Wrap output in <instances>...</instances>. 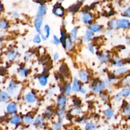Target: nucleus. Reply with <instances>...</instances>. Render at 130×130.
Segmentation results:
<instances>
[{
    "label": "nucleus",
    "mask_w": 130,
    "mask_h": 130,
    "mask_svg": "<svg viewBox=\"0 0 130 130\" xmlns=\"http://www.w3.org/2000/svg\"><path fill=\"white\" fill-rule=\"evenodd\" d=\"M93 35V32L92 31H91L89 29L86 30L85 35V36H84V38H83V41L85 42H89L90 41L91 38L92 37Z\"/></svg>",
    "instance_id": "obj_27"
},
{
    "label": "nucleus",
    "mask_w": 130,
    "mask_h": 130,
    "mask_svg": "<svg viewBox=\"0 0 130 130\" xmlns=\"http://www.w3.org/2000/svg\"><path fill=\"white\" fill-rule=\"evenodd\" d=\"M128 127H127V130H130V119L128 121Z\"/></svg>",
    "instance_id": "obj_50"
},
{
    "label": "nucleus",
    "mask_w": 130,
    "mask_h": 130,
    "mask_svg": "<svg viewBox=\"0 0 130 130\" xmlns=\"http://www.w3.org/2000/svg\"><path fill=\"white\" fill-rule=\"evenodd\" d=\"M82 88V86L81 85L80 81L78 80V79L76 77H74L73 82V86H72V89L73 91L75 92H78L80 91L81 88Z\"/></svg>",
    "instance_id": "obj_18"
},
{
    "label": "nucleus",
    "mask_w": 130,
    "mask_h": 130,
    "mask_svg": "<svg viewBox=\"0 0 130 130\" xmlns=\"http://www.w3.org/2000/svg\"><path fill=\"white\" fill-rule=\"evenodd\" d=\"M9 98V95L8 93L5 91H0V101L2 102H6Z\"/></svg>",
    "instance_id": "obj_30"
},
{
    "label": "nucleus",
    "mask_w": 130,
    "mask_h": 130,
    "mask_svg": "<svg viewBox=\"0 0 130 130\" xmlns=\"http://www.w3.org/2000/svg\"><path fill=\"white\" fill-rule=\"evenodd\" d=\"M88 49L89 50V51L92 53H94V48L92 46V45L91 44H88Z\"/></svg>",
    "instance_id": "obj_46"
},
{
    "label": "nucleus",
    "mask_w": 130,
    "mask_h": 130,
    "mask_svg": "<svg viewBox=\"0 0 130 130\" xmlns=\"http://www.w3.org/2000/svg\"><path fill=\"white\" fill-rule=\"evenodd\" d=\"M109 56L108 53L107 54H105L104 55H101L99 56V58L100 61L102 62H105L109 60Z\"/></svg>",
    "instance_id": "obj_39"
},
{
    "label": "nucleus",
    "mask_w": 130,
    "mask_h": 130,
    "mask_svg": "<svg viewBox=\"0 0 130 130\" xmlns=\"http://www.w3.org/2000/svg\"><path fill=\"white\" fill-rule=\"evenodd\" d=\"M103 28L101 25L98 24H90L88 26V29L92 32H98L101 31Z\"/></svg>",
    "instance_id": "obj_23"
},
{
    "label": "nucleus",
    "mask_w": 130,
    "mask_h": 130,
    "mask_svg": "<svg viewBox=\"0 0 130 130\" xmlns=\"http://www.w3.org/2000/svg\"><path fill=\"white\" fill-rule=\"evenodd\" d=\"M108 26L110 29H113L114 28H115V27H116V21L114 19H112L110 21H109L108 23Z\"/></svg>",
    "instance_id": "obj_41"
},
{
    "label": "nucleus",
    "mask_w": 130,
    "mask_h": 130,
    "mask_svg": "<svg viewBox=\"0 0 130 130\" xmlns=\"http://www.w3.org/2000/svg\"><path fill=\"white\" fill-rule=\"evenodd\" d=\"M60 71L61 72L62 74H63L64 75L68 76L69 75V70L68 68V67L65 64H62L61 66L60 67Z\"/></svg>",
    "instance_id": "obj_31"
},
{
    "label": "nucleus",
    "mask_w": 130,
    "mask_h": 130,
    "mask_svg": "<svg viewBox=\"0 0 130 130\" xmlns=\"http://www.w3.org/2000/svg\"><path fill=\"white\" fill-rule=\"evenodd\" d=\"M53 13L56 16L62 17L64 15V11L63 9L61 7H60V5H58V4H56L54 7Z\"/></svg>",
    "instance_id": "obj_12"
},
{
    "label": "nucleus",
    "mask_w": 130,
    "mask_h": 130,
    "mask_svg": "<svg viewBox=\"0 0 130 130\" xmlns=\"http://www.w3.org/2000/svg\"><path fill=\"white\" fill-rule=\"evenodd\" d=\"M59 58V55L57 53H55L54 54V56H53V59L55 61L57 60Z\"/></svg>",
    "instance_id": "obj_47"
},
{
    "label": "nucleus",
    "mask_w": 130,
    "mask_h": 130,
    "mask_svg": "<svg viewBox=\"0 0 130 130\" xmlns=\"http://www.w3.org/2000/svg\"><path fill=\"white\" fill-rule=\"evenodd\" d=\"M113 62H114V63H113L114 66L116 67H121L123 64V61L122 60H120L119 58L117 57H115L113 59Z\"/></svg>",
    "instance_id": "obj_34"
},
{
    "label": "nucleus",
    "mask_w": 130,
    "mask_h": 130,
    "mask_svg": "<svg viewBox=\"0 0 130 130\" xmlns=\"http://www.w3.org/2000/svg\"><path fill=\"white\" fill-rule=\"evenodd\" d=\"M2 5H1V4L0 3V11L2 10Z\"/></svg>",
    "instance_id": "obj_52"
},
{
    "label": "nucleus",
    "mask_w": 130,
    "mask_h": 130,
    "mask_svg": "<svg viewBox=\"0 0 130 130\" xmlns=\"http://www.w3.org/2000/svg\"><path fill=\"white\" fill-rule=\"evenodd\" d=\"M80 92H81V93H83V94H85V93L86 92V89H85V88H83V87H82V88H81V89H80Z\"/></svg>",
    "instance_id": "obj_49"
},
{
    "label": "nucleus",
    "mask_w": 130,
    "mask_h": 130,
    "mask_svg": "<svg viewBox=\"0 0 130 130\" xmlns=\"http://www.w3.org/2000/svg\"><path fill=\"white\" fill-rule=\"evenodd\" d=\"M103 115L106 119H111L114 115V111L111 108L106 109L103 111Z\"/></svg>",
    "instance_id": "obj_16"
},
{
    "label": "nucleus",
    "mask_w": 130,
    "mask_h": 130,
    "mask_svg": "<svg viewBox=\"0 0 130 130\" xmlns=\"http://www.w3.org/2000/svg\"><path fill=\"white\" fill-rule=\"evenodd\" d=\"M105 84L104 81L95 79L92 81L91 86V90L94 93H99L104 89Z\"/></svg>",
    "instance_id": "obj_1"
},
{
    "label": "nucleus",
    "mask_w": 130,
    "mask_h": 130,
    "mask_svg": "<svg viewBox=\"0 0 130 130\" xmlns=\"http://www.w3.org/2000/svg\"><path fill=\"white\" fill-rule=\"evenodd\" d=\"M33 41L34 42H35V43H40L41 41V38H40V37L39 35H36L34 38V40H33Z\"/></svg>",
    "instance_id": "obj_45"
},
{
    "label": "nucleus",
    "mask_w": 130,
    "mask_h": 130,
    "mask_svg": "<svg viewBox=\"0 0 130 130\" xmlns=\"http://www.w3.org/2000/svg\"><path fill=\"white\" fill-rule=\"evenodd\" d=\"M79 77L81 81L85 82L88 80L89 78V74L87 71L81 70L79 73Z\"/></svg>",
    "instance_id": "obj_15"
},
{
    "label": "nucleus",
    "mask_w": 130,
    "mask_h": 130,
    "mask_svg": "<svg viewBox=\"0 0 130 130\" xmlns=\"http://www.w3.org/2000/svg\"><path fill=\"white\" fill-rule=\"evenodd\" d=\"M24 99L27 103L32 104L36 102L37 97L34 93L31 92H28L25 94Z\"/></svg>",
    "instance_id": "obj_13"
},
{
    "label": "nucleus",
    "mask_w": 130,
    "mask_h": 130,
    "mask_svg": "<svg viewBox=\"0 0 130 130\" xmlns=\"http://www.w3.org/2000/svg\"><path fill=\"white\" fill-rule=\"evenodd\" d=\"M38 81L42 86H45L47 83V77L44 75L38 77Z\"/></svg>",
    "instance_id": "obj_32"
},
{
    "label": "nucleus",
    "mask_w": 130,
    "mask_h": 130,
    "mask_svg": "<svg viewBox=\"0 0 130 130\" xmlns=\"http://www.w3.org/2000/svg\"><path fill=\"white\" fill-rule=\"evenodd\" d=\"M81 4L80 3H78V4H73L72 5H71L70 8H69V10L70 11L73 13H75L77 11H78L79 10V9L80 8L81 6Z\"/></svg>",
    "instance_id": "obj_29"
},
{
    "label": "nucleus",
    "mask_w": 130,
    "mask_h": 130,
    "mask_svg": "<svg viewBox=\"0 0 130 130\" xmlns=\"http://www.w3.org/2000/svg\"><path fill=\"white\" fill-rule=\"evenodd\" d=\"M46 11H47V8H46V6H45L44 5H42V6H40V7L39 8V10H38V11L37 12L36 17H43V16L46 13Z\"/></svg>",
    "instance_id": "obj_24"
},
{
    "label": "nucleus",
    "mask_w": 130,
    "mask_h": 130,
    "mask_svg": "<svg viewBox=\"0 0 130 130\" xmlns=\"http://www.w3.org/2000/svg\"><path fill=\"white\" fill-rule=\"evenodd\" d=\"M67 99L66 96L62 94L58 96L57 102H56V106L58 109H66V104H67Z\"/></svg>",
    "instance_id": "obj_4"
},
{
    "label": "nucleus",
    "mask_w": 130,
    "mask_h": 130,
    "mask_svg": "<svg viewBox=\"0 0 130 130\" xmlns=\"http://www.w3.org/2000/svg\"><path fill=\"white\" fill-rule=\"evenodd\" d=\"M43 23V17H36V18L35 20L34 25L36 29V30L40 32H41V27Z\"/></svg>",
    "instance_id": "obj_17"
},
{
    "label": "nucleus",
    "mask_w": 130,
    "mask_h": 130,
    "mask_svg": "<svg viewBox=\"0 0 130 130\" xmlns=\"http://www.w3.org/2000/svg\"><path fill=\"white\" fill-rule=\"evenodd\" d=\"M130 95V88L125 87L122 89L120 92H119L114 97V100L115 101L118 102L122 96L127 97Z\"/></svg>",
    "instance_id": "obj_3"
},
{
    "label": "nucleus",
    "mask_w": 130,
    "mask_h": 130,
    "mask_svg": "<svg viewBox=\"0 0 130 130\" xmlns=\"http://www.w3.org/2000/svg\"><path fill=\"white\" fill-rule=\"evenodd\" d=\"M128 104L126 102V101L123 100V102H122V106H121L122 108V109H123V108L125 107Z\"/></svg>",
    "instance_id": "obj_48"
},
{
    "label": "nucleus",
    "mask_w": 130,
    "mask_h": 130,
    "mask_svg": "<svg viewBox=\"0 0 130 130\" xmlns=\"http://www.w3.org/2000/svg\"><path fill=\"white\" fill-rule=\"evenodd\" d=\"M53 44H55V45H58L59 44L60 42V40L56 36H53V40L51 42Z\"/></svg>",
    "instance_id": "obj_44"
},
{
    "label": "nucleus",
    "mask_w": 130,
    "mask_h": 130,
    "mask_svg": "<svg viewBox=\"0 0 130 130\" xmlns=\"http://www.w3.org/2000/svg\"><path fill=\"white\" fill-rule=\"evenodd\" d=\"M116 27L126 29L129 27L130 22L126 19H120L116 21Z\"/></svg>",
    "instance_id": "obj_5"
},
{
    "label": "nucleus",
    "mask_w": 130,
    "mask_h": 130,
    "mask_svg": "<svg viewBox=\"0 0 130 130\" xmlns=\"http://www.w3.org/2000/svg\"><path fill=\"white\" fill-rule=\"evenodd\" d=\"M72 41L71 40L70 38L68 36H67L64 40V48H66L68 51H71L73 49V44Z\"/></svg>",
    "instance_id": "obj_20"
},
{
    "label": "nucleus",
    "mask_w": 130,
    "mask_h": 130,
    "mask_svg": "<svg viewBox=\"0 0 130 130\" xmlns=\"http://www.w3.org/2000/svg\"><path fill=\"white\" fill-rule=\"evenodd\" d=\"M17 106L16 104L13 102L9 103L6 107V111L8 114L10 115H14L17 111Z\"/></svg>",
    "instance_id": "obj_7"
},
{
    "label": "nucleus",
    "mask_w": 130,
    "mask_h": 130,
    "mask_svg": "<svg viewBox=\"0 0 130 130\" xmlns=\"http://www.w3.org/2000/svg\"><path fill=\"white\" fill-rule=\"evenodd\" d=\"M8 26L7 22L5 20H2L0 21V28L1 29H6Z\"/></svg>",
    "instance_id": "obj_40"
},
{
    "label": "nucleus",
    "mask_w": 130,
    "mask_h": 130,
    "mask_svg": "<svg viewBox=\"0 0 130 130\" xmlns=\"http://www.w3.org/2000/svg\"><path fill=\"white\" fill-rule=\"evenodd\" d=\"M28 74V70L26 68H21L19 71V74L21 77H26Z\"/></svg>",
    "instance_id": "obj_38"
},
{
    "label": "nucleus",
    "mask_w": 130,
    "mask_h": 130,
    "mask_svg": "<svg viewBox=\"0 0 130 130\" xmlns=\"http://www.w3.org/2000/svg\"><path fill=\"white\" fill-rule=\"evenodd\" d=\"M32 124L37 129L41 130L45 128L46 122L43 116L38 115L34 118Z\"/></svg>",
    "instance_id": "obj_2"
},
{
    "label": "nucleus",
    "mask_w": 130,
    "mask_h": 130,
    "mask_svg": "<svg viewBox=\"0 0 130 130\" xmlns=\"http://www.w3.org/2000/svg\"><path fill=\"white\" fill-rule=\"evenodd\" d=\"M122 114L124 116L130 118V104H128L125 107L123 108Z\"/></svg>",
    "instance_id": "obj_28"
},
{
    "label": "nucleus",
    "mask_w": 130,
    "mask_h": 130,
    "mask_svg": "<svg viewBox=\"0 0 130 130\" xmlns=\"http://www.w3.org/2000/svg\"><path fill=\"white\" fill-rule=\"evenodd\" d=\"M18 57V53L14 51L10 52L8 54V58L10 60H13Z\"/></svg>",
    "instance_id": "obj_33"
},
{
    "label": "nucleus",
    "mask_w": 130,
    "mask_h": 130,
    "mask_svg": "<svg viewBox=\"0 0 130 130\" xmlns=\"http://www.w3.org/2000/svg\"><path fill=\"white\" fill-rule=\"evenodd\" d=\"M34 118L30 115H25L21 118V122L23 124L29 126L32 124Z\"/></svg>",
    "instance_id": "obj_11"
},
{
    "label": "nucleus",
    "mask_w": 130,
    "mask_h": 130,
    "mask_svg": "<svg viewBox=\"0 0 130 130\" xmlns=\"http://www.w3.org/2000/svg\"><path fill=\"white\" fill-rule=\"evenodd\" d=\"M64 117H58L56 121L52 125L51 130H61L63 126Z\"/></svg>",
    "instance_id": "obj_9"
},
{
    "label": "nucleus",
    "mask_w": 130,
    "mask_h": 130,
    "mask_svg": "<svg viewBox=\"0 0 130 130\" xmlns=\"http://www.w3.org/2000/svg\"><path fill=\"white\" fill-rule=\"evenodd\" d=\"M54 116V111L52 109L47 108L46 109L44 113L43 117L45 119L51 120L53 118Z\"/></svg>",
    "instance_id": "obj_19"
},
{
    "label": "nucleus",
    "mask_w": 130,
    "mask_h": 130,
    "mask_svg": "<svg viewBox=\"0 0 130 130\" xmlns=\"http://www.w3.org/2000/svg\"><path fill=\"white\" fill-rule=\"evenodd\" d=\"M18 87L19 86L14 81H11L8 87L7 90L8 92L11 95H14L17 93Z\"/></svg>",
    "instance_id": "obj_10"
},
{
    "label": "nucleus",
    "mask_w": 130,
    "mask_h": 130,
    "mask_svg": "<svg viewBox=\"0 0 130 130\" xmlns=\"http://www.w3.org/2000/svg\"><path fill=\"white\" fill-rule=\"evenodd\" d=\"M96 124L93 121H88L84 126V130H95Z\"/></svg>",
    "instance_id": "obj_22"
},
{
    "label": "nucleus",
    "mask_w": 130,
    "mask_h": 130,
    "mask_svg": "<svg viewBox=\"0 0 130 130\" xmlns=\"http://www.w3.org/2000/svg\"><path fill=\"white\" fill-rule=\"evenodd\" d=\"M9 122L12 125L17 126L21 123V117L18 114H14L10 117Z\"/></svg>",
    "instance_id": "obj_8"
},
{
    "label": "nucleus",
    "mask_w": 130,
    "mask_h": 130,
    "mask_svg": "<svg viewBox=\"0 0 130 130\" xmlns=\"http://www.w3.org/2000/svg\"><path fill=\"white\" fill-rule=\"evenodd\" d=\"M122 15L124 17H130V8H128L125 10Z\"/></svg>",
    "instance_id": "obj_43"
},
{
    "label": "nucleus",
    "mask_w": 130,
    "mask_h": 130,
    "mask_svg": "<svg viewBox=\"0 0 130 130\" xmlns=\"http://www.w3.org/2000/svg\"><path fill=\"white\" fill-rule=\"evenodd\" d=\"M78 27H75L73 28L70 32V38L72 42H75L77 40V33L78 30Z\"/></svg>",
    "instance_id": "obj_21"
},
{
    "label": "nucleus",
    "mask_w": 130,
    "mask_h": 130,
    "mask_svg": "<svg viewBox=\"0 0 130 130\" xmlns=\"http://www.w3.org/2000/svg\"><path fill=\"white\" fill-rule=\"evenodd\" d=\"M44 31L45 32V35L42 39L44 40H45L49 37L50 35V27L48 25H46L44 26Z\"/></svg>",
    "instance_id": "obj_37"
},
{
    "label": "nucleus",
    "mask_w": 130,
    "mask_h": 130,
    "mask_svg": "<svg viewBox=\"0 0 130 130\" xmlns=\"http://www.w3.org/2000/svg\"><path fill=\"white\" fill-rule=\"evenodd\" d=\"M81 17L82 21L84 23L86 24H90V23L92 22L93 18L92 15L90 13L87 11L82 12Z\"/></svg>",
    "instance_id": "obj_6"
},
{
    "label": "nucleus",
    "mask_w": 130,
    "mask_h": 130,
    "mask_svg": "<svg viewBox=\"0 0 130 130\" xmlns=\"http://www.w3.org/2000/svg\"><path fill=\"white\" fill-rule=\"evenodd\" d=\"M82 113V108L81 106H74L69 111V114L72 116H78Z\"/></svg>",
    "instance_id": "obj_14"
},
{
    "label": "nucleus",
    "mask_w": 130,
    "mask_h": 130,
    "mask_svg": "<svg viewBox=\"0 0 130 130\" xmlns=\"http://www.w3.org/2000/svg\"><path fill=\"white\" fill-rule=\"evenodd\" d=\"M130 84V74L125 76L121 81V84L122 86H127Z\"/></svg>",
    "instance_id": "obj_35"
},
{
    "label": "nucleus",
    "mask_w": 130,
    "mask_h": 130,
    "mask_svg": "<svg viewBox=\"0 0 130 130\" xmlns=\"http://www.w3.org/2000/svg\"><path fill=\"white\" fill-rule=\"evenodd\" d=\"M13 15H14V17H18V16H19V15H18L17 13H16V12L14 13Z\"/></svg>",
    "instance_id": "obj_51"
},
{
    "label": "nucleus",
    "mask_w": 130,
    "mask_h": 130,
    "mask_svg": "<svg viewBox=\"0 0 130 130\" xmlns=\"http://www.w3.org/2000/svg\"><path fill=\"white\" fill-rule=\"evenodd\" d=\"M73 103L74 104V106H80L81 104V101L80 99L78 98H75L73 100Z\"/></svg>",
    "instance_id": "obj_42"
},
{
    "label": "nucleus",
    "mask_w": 130,
    "mask_h": 130,
    "mask_svg": "<svg viewBox=\"0 0 130 130\" xmlns=\"http://www.w3.org/2000/svg\"><path fill=\"white\" fill-rule=\"evenodd\" d=\"M62 91L65 95H69L70 94L71 92V86L70 83H66L64 84L63 87L62 88Z\"/></svg>",
    "instance_id": "obj_25"
},
{
    "label": "nucleus",
    "mask_w": 130,
    "mask_h": 130,
    "mask_svg": "<svg viewBox=\"0 0 130 130\" xmlns=\"http://www.w3.org/2000/svg\"><path fill=\"white\" fill-rule=\"evenodd\" d=\"M128 71V69L126 67H121L116 70H115L114 74L116 76H119L126 73Z\"/></svg>",
    "instance_id": "obj_26"
},
{
    "label": "nucleus",
    "mask_w": 130,
    "mask_h": 130,
    "mask_svg": "<svg viewBox=\"0 0 130 130\" xmlns=\"http://www.w3.org/2000/svg\"><path fill=\"white\" fill-rule=\"evenodd\" d=\"M66 114V112L64 109H58L56 111V114L58 117H64Z\"/></svg>",
    "instance_id": "obj_36"
}]
</instances>
